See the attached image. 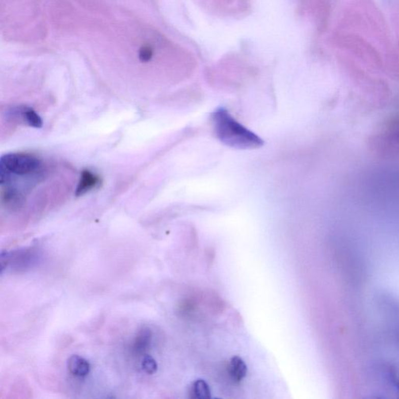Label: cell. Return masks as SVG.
Masks as SVG:
<instances>
[{
	"label": "cell",
	"instance_id": "ba28073f",
	"mask_svg": "<svg viewBox=\"0 0 399 399\" xmlns=\"http://www.w3.org/2000/svg\"><path fill=\"white\" fill-rule=\"evenodd\" d=\"M19 113L23 117V120L26 122L29 126L32 127L41 128L42 126V119L40 117L39 115L31 108L21 109L19 110Z\"/></svg>",
	"mask_w": 399,
	"mask_h": 399
},
{
	"label": "cell",
	"instance_id": "277c9868",
	"mask_svg": "<svg viewBox=\"0 0 399 399\" xmlns=\"http://www.w3.org/2000/svg\"><path fill=\"white\" fill-rule=\"evenodd\" d=\"M67 367L70 373L76 377L87 376L91 369L89 362L77 355H73L69 358Z\"/></svg>",
	"mask_w": 399,
	"mask_h": 399
},
{
	"label": "cell",
	"instance_id": "6da1fadb",
	"mask_svg": "<svg viewBox=\"0 0 399 399\" xmlns=\"http://www.w3.org/2000/svg\"><path fill=\"white\" fill-rule=\"evenodd\" d=\"M215 132L221 141L238 148H258L263 141L255 134L236 121L229 112L220 109L212 115Z\"/></svg>",
	"mask_w": 399,
	"mask_h": 399
},
{
	"label": "cell",
	"instance_id": "8992f818",
	"mask_svg": "<svg viewBox=\"0 0 399 399\" xmlns=\"http://www.w3.org/2000/svg\"><path fill=\"white\" fill-rule=\"evenodd\" d=\"M151 338H152V334L149 328H141L134 341L132 344L134 351L138 353H144L149 347L151 342Z\"/></svg>",
	"mask_w": 399,
	"mask_h": 399
},
{
	"label": "cell",
	"instance_id": "52a82bcc",
	"mask_svg": "<svg viewBox=\"0 0 399 399\" xmlns=\"http://www.w3.org/2000/svg\"><path fill=\"white\" fill-rule=\"evenodd\" d=\"M189 394L191 398H210V387L204 380H197L191 384V387H190Z\"/></svg>",
	"mask_w": 399,
	"mask_h": 399
},
{
	"label": "cell",
	"instance_id": "5b68a950",
	"mask_svg": "<svg viewBox=\"0 0 399 399\" xmlns=\"http://www.w3.org/2000/svg\"><path fill=\"white\" fill-rule=\"evenodd\" d=\"M229 372L235 382H241L247 376V365L241 357L235 356L229 361Z\"/></svg>",
	"mask_w": 399,
	"mask_h": 399
},
{
	"label": "cell",
	"instance_id": "3957f363",
	"mask_svg": "<svg viewBox=\"0 0 399 399\" xmlns=\"http://www.w3.org/2000/svg\"><path fill=\"white\" fill-rule=\"evenodd\" d=\"M101 182L99 176L89 170H84L76 190V197L84 195L96 188Z\"/></svg>",
	"mask_w": 399,
	"mask_h": 399
},
{
	"label": "cell",
	"instance_id": "7a4b0ae2",
	"mask_svg": "<svg viewBox=\"0 0 399 399\" xmlns=\"http://www.w3.org/2000/svg\"><path fill=\"white\" fill-rule=\"evenodd\" d=\"M42 162L32 154L13 153L0 159V173L10 176H23L35 174L43 170Z\"/></svg>",
	"mask_w": 399,
	"mask_h": 399
},
{
	"label": "cell",
	"instance_id": "9c48e42d",
	"mask_svg": "<svg viewBox=\"0 0 399 399\" xmlns=\"http://www.w3.org/2000/svg\"><path fill=\"white\" fill-rule=\"evenodd\" d=\"M141 367L145 373L148 375H153L157 371V364L154 358L148 356V355H146L143 359L142 363H141Z\"/></svg>",
	"mask_w": 399,
	"mask_h": 399
},
{
	"label": "cell",
	"instance_id": "30bf717a",
	"mask_svg": "<svg viewBox=\"0 0 399 399\" xmlns=\"http://www.w3.org/2000/svg\"><path fill=\"white\" fill-rule=\"evenodd\" d=\"M153 57V51L150 47H142L139 51V58L141 62L147 63L150 61Z\"/></svg>",
	"mask_w": 399,
	"mask_h": 399
}]
</instances>
